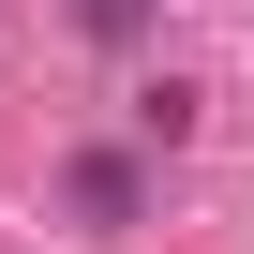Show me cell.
Returning <instances> with one entry per match:
<instances>
[{
	"mask_svg": "<svg viewBox=\"0 0 254 254\" xmlns=\"http://www.w3.org/2000/svg\"><path fill=\"white\" fill-rule=\"evenodd\" d=\"M60 209H75L90 239H135V224H150V165H135V150H75V165H60Z\"/></svg>",
	"mask_w": 254,
	"mask_h": 254,
	"instance_id": "obj_1",
	"label": "cell"
},
{
	"mask_svg": "<svg viewBox=\"0 0 254 254\" xmlns=\"http://www.w3.org/2000/svg\"><path fill=\"white\" fill-rule=\"evenodd\" d=\"M135 135H150V150H180V135H194V90H180V75H165V90H135Z\"/></svg>",
	"mask_w": 254,
	"mask_h": 254,
	"instance_id": "obj_2",
	"label": "cell"
}]
</instances>
